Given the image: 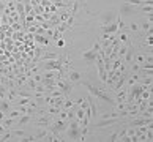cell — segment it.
Segmentation results:
<instances>
[{
    "mask_svg": "<svg viewBox=\"0 0 153 142\" xmlns=\"http://www.w3.org/2000/svg\"><path fill=\"white\" fill-rule=\"evenodd\" d=\"M79 82L82 84V85H85L87 89H89V92H90V93L96 98V100H100V101H106L107 104H112V106L115 104V101H114V98H112V96H109L107 93H104V92L100 90L98 87H95L93 84L87 82V81H79Z\"/></svg>",
    "mask_w": 153,
    "mask_h": 142,
    "instance_id": "cell-1",
    "label": "cell"
},
{
    "mask_svg": "<svg viewBox=\"0 0 153 142\" xmlns=\"http://www.w3.org/2000/svg\"><path fill=\"white\" fill-rule=\"evenodd\" d=\"M67 138L69 141H81V122L79 120H69L68 122V126H67Z\"/></svg>",
    "mask_w": 153,
    "mask_h": 142,
    "instance_id": "cell-2",
    "label": "cell"
},
{
    "mask_svg": "<svg viewBox=\"0 0 153 142\" xmlns=\"http://www.w3.org/2000/svg\"><path fill=\"white\" fill-rule=\"evenodd\" d=\"M137 11V7H133L131 3H126L125 2L123 5H122V8H120V16H128V14H133V13H136Z\"/></svg>",
    "mask_w": 153,
    "mask_h": 142,
    "instance_id": "cell-3",
    "label": "cell"
},
{
    "mask_svg": "<svg viewBox=\"0 0 153 142\" xmlns=\"http://www.w3.org/2000/svg\"><path fill=\"white\" fill-rule=\"evenodd\" d=\"M96 57H98V52H93L92 49H89V51H84V52H82V58L85 60V62H89V63H95Z\"/></svg>",
    "mask_w": 153,
    "mask_h": 142,
    "instance_id": "cell-4",
    "label": "cell"
},
{
    "mask_svg": "<svg viewBox=\"0 0 153 142\" xmlns=\"http://www.w3.org/2000/svg\"><path fill=\"white\" fill-rule=\"evenodd\" d=\"M152 123V117L150 118H142V117H137L136 120H133V122H129L131 126H144V125H150Z\"/></svg>",
    "mask_w": 153,
    "mask_h": 142,
    "instance_id": "cell-5",
    "label": "cell"
},
{
    "mask_svg": "<svg viewBox=\"0 0 153 142\" xmlns=\"http://www.w3.org/2000/svg\"><path fill=\"white\" fill-rule=\"evenodd\" d=\"M65 76H67V79L69 81V82H79V81H81V76H82V74H81L79 73V71H69V73H67V74H65Z\"/></svg>",
    "mask_w": 153,
    "mask_h": 142,
    "instance_id": "cell-6",
    "label": "cell"
},
{
    "mask_svg": "<svg viewBox=\"0 0 153 142\" xmlns=\"http://www.w3.org/2000/svg\"><path fill=\"white\" fill-rule=\"evenodd\" d=\"M115 123H117V118L109 117V118H101V122H98L96 126L98 128H104V126H111V125H115Z\"/></svg>",
    "mask_w": 153,
    "mask_h": 142,
    "instance_id": "cell-7",
    "label": "cell"
},
{
    "mask_svg": "<svg viewBox=\"0 0 153 142\" xmlns=\"http://www.w3.org/2000/svg\"><path fill=\"white\" fill-rule=\"evenodd\" d=\"M89 106H90V111H92V118H96L100 114H98V107H96L95 100L92 96H89Z\"/></svg>",
    "mask_w": 153,
    "mask_h": 142,
    "instance_id": "cell-8",
    "label": "cell"
},
{
    "mask_svg": "<svg viewBox=\"0 0 153 142\" xmlns=\"http://www.w3.org/2000/svg\"><path fill=\"white\" fill-rule=\"evenodd\" d=\"M58 57H60V55H58V54H55V52H44V55L38 58V62H46V60H55V58H58Z\"/></svg>",
    "mask_w": 153,
    "mask_h": 142,
    "instance_id": "cell-9",
    "label": "cell"
},
{
    "mask_svg": "<svg viewBox=\"0 0 153 142\" xmlns=\"http://www.w3.org/2000/svg\"><path fill=\"white\" fill-rule=\"evenodd\" d=\"M10 131H11L13 138H25V136H27L24 129H10Z\"/></svg>",
    "mask_w": 153,
    "mask_h": 142,
    "instance_id": "cell-10",
    "label": "cell"
},
{
    "mask_svg": "<svg viewBox=\"0 0 153 142\" xmlns=\"http://www.w3.org/2000/svg\"><path fill=\"white\" fill-rule=\"evenodd\" d=\"M32 118H33V115H29V114H27V115H24V117H21V118L18 120V126H22V125H25L27 122H30Z\"/></svg>",
    "mask_w": 153,
    "mask_h": 142,
    "instance_id": "cell-11",
    "label": "cell"
},
{
    "mask_svg": "<svg viewBox=\"0 0 153 142\" xmlns=\"http://www.w3.org/2000/svg\"><path fill=\"white\" fill-rule=\"evenodd\" d=\"M74 104V101L73 100H69V96L67 98V100H65V103H63V106H62V111H68V109L71 107Z\"/></svg>",
    "mask_w": 153,
    "mask_h": 142,
    "instance_id": "cell-12",
    "label": "cell"
},
{
    "mask_svg": "<svg viewBox=\"0 0 153 142\" xmlns=\"http://www.w3.org/2000/svg\"><path fill=\"white\" fill-rule=\"evenodd\" d=\"M74 118L79 120V122L84 118V109H82V107H78V109H76V115H74Z\"/></svg>",
    "mask_w": 153,
    "mask_h": 142,
    "instance_id": "cell-13",
    "label": "cell"
},
{
    "mask_svg": "<svg viewBox=\"0 0 153 142\" xmlns=\"http://www.w3.org/2000/svg\"><path fill=\"white\" fill-rule=\"evenodd\" d=\"M140 98H142V100H150V98H152V90H144V92H142V93H140Z\"/></svg>",
    "mask_w": 153,
    "mask_h": 142,
    "instance_id": "cell-14",
    "label": "cell"
},
{
    "mask_svg": "<svg viewBox=\"0 0 153 142\" xmlns=\"http://www.w3.org/2000/svg\"><path fill=\"white\" fill-rule=\"evenodd\" d=\"M13 123H14V122H13V118L10 117V118H7V120H5V122H3L2 125H3V126L7 128V129H10V128H11V125H13Z\"/></svg>",
    "mask_w": 153,
    "mask_h": 142,
    "instance_id": "cell-15",
    "label": "cell"
},
{
    "mask_svg": "<svg viewBox=\"0 0 153 142\" xmlns=\"http://www.w3.org/2000/svg\"><path fill=\"white\" fill-rule=\"evenodd\" d=\"M139 29L145 30V32H149V30H152V22H149V21H147V22H144V24L139 27Z\"/></svg>",
    "mask_w": 153,
    "mask_h": 142,
    "instance_id": "cell-16",
    "label": "cell"
},
{
    "mask_svg": "<svg viewBox=\"0 0 153 142\" xmlns=\"http://www.w3.org/2000/svg\"><path fill=\"white\" fill-rule=\"evenodd\" d=\"M139 11H142V13H150V11H152V5H145V7H139Z\"/></svg>",
    "mask_w": 153,
    "mask_h": 142,
    "instance_id": "cell-17",
    "label": "cell"
},
{
    "mask_svg": "<svg viewBox=\"0 0 153 142\" xmlns=\"http://www.w3.org/2000/svg\"><path fill=\"white\" fill-rule=\"evenodd\" d=\"M145 141H153V131L152 129H149L145 133Z\"/></svg>",
    "mask_w": 153,
    "mask_h": 142,
    "instance_id": "cell-18",
    "label": "cell"
},
{
    "mask_svg": "<svg viewBox=\"0 0 153 142\" xmlns=\"http://www.w3.org/2000/svg\"><path fill=\"white\" fill-rule=\"evenodd\" d=\"M129 29L133 30V32H139V25L133 22V24H129Z\"/></svg>",
    "mask_w": 153,
    "mask_h": 142,
    "instance_id": "cell-19",
    "label": "cell"
},
{
    "mask_svg": "<svg viewBox=\"0 0 153 142\" xmlns=\"http://www.w3.org/2000/svg\"><path fill=\"white\" fill-rule=\"evenodd\" d=\"M57 46H58V47H65V40L58 38V40H57Z\"/></svg>",
    "mask_w": 153,
    "mask_h": 142,
    "instance_id": "cell-20",
    "label": "cell"
},
{
    "mask_svg": "<svg viewBox=\"0 0 153 142\" xmlns=\"http://www.w3.org/2000/svg\"><path fill=\"white\" fill-rule=\"evenodd\" d=\"M109 141H118V133H114V134H111V139H109Z\"/></svg>",
    "mask_w": 153,
    "mask_h": 142,
    "instance_id": "cell-21",
    "label": "cell"
},
{
    "mask_svg": "<svg viewBox=\"0 0 153 142\" xmlns=\"http://www.w3.org/2000/svg\"><path fill=\"white\" fill-rule=\"evenodd\" d=\"M60 19H62V21H67V19H68V14H62V16H60Z\"/></svg>",
    "mask_w": 153,
    "mask_h": 142,
    "instance_id": "cell-22",
    "label": "cell"
},
{
    "mask_svg": "<svg viewBox=\"0 0 153 142\" xmlns=\"http://www.w3.org/2000/svg\"><path fill=\"white\" fill-rule=\"evenodd\" d=\"M0 136H2V134H0Z\"/></svg>",
    "mask_w": 153,
    "mask_h": 142,
    "instance_id": "cell-23",
    "label": "cell"
}]
</instances>
